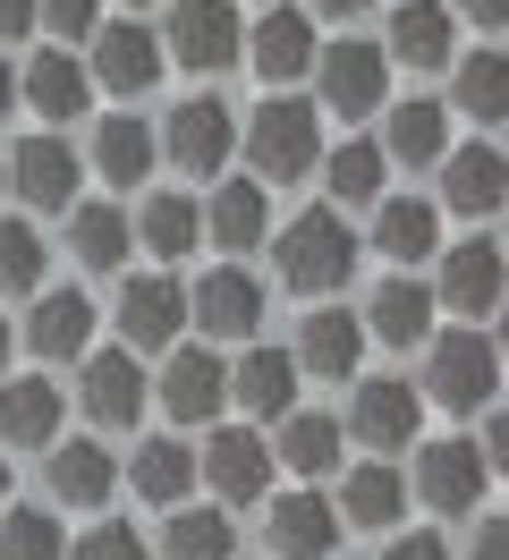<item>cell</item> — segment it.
Masks as SVG:
<instances>
[{
	"instance_id": "cell-51",
	"label": "cell",
	"mask_w": 509,
	"mask_h": 560,
	"mask_svg": "<svg viewBox=\"0 0 509 560\" xmlns=\"http://www.w3.org/2000/svg\"><path fill=\"white\" fill-rule=\"evenodd\" d=\"M493 349H501V357H509V298H501V340H493Z\"/></svg>"
},
{
	"instance_id": "cell-24",
	"label": "cell",
	"mask_w": 509,
	"mask_h": 560,
	"mask_svg": "<svg viewBox=\"0 0 509 560\" xmlns=\"http://www.w3.org/2000/svg\"><path fill=\"white\" fill-rule=\"evenodd\" d=\"M26 340H34V357H85L94 349V306L77 298V289H51L43 306H34V323H26Z\"/></svg>"
},
{
	"instance_id": "cell-34",
	"label": "cell",
	"mask_w": 509,
	"mask_h": 560,
	"mask_svg": "<svg viewBox=\"0 0 509 560\" xmlns=\"http://www.w3.org/2000/svg\"><path fill=\"white\" fill-rule=\"evenodd\" d=\"M400 510H407L400 467H357V476L339 485V526H391Z\"/></svg>"
},
{
	"instance_id": "cell-37",
	"label": "cell",
	"mask_w": 509,
	"mask_h": 560,
	"mask_svg": "<svg viewBox=\"0 0 509 560\" xmlns=\"http://www.w3.org/2000/svg\"><path fill=\"white\" fill-rule=\"evenodd\" d=\"M43 264H51V246L34 221H0V298H26L43 289Z\"/></svg>"
},
{
	"instance_id": "cell-2",
	"label": "cell",
	"mask_w": 509,
	"mask_h": 560,
	"mask_svg": "<svg viewBox=\"0 0 509 560\" xmlns=\"http://www.w3.org/2000/svg\"><path fill=\"white\" fill-rule=\"evenodd\" d=\"M246 162H255V187H289L323 162V110L298 103V94H271L255 119H246Z\"/></svg>"
},
{
	"instance_id": "cell-36",
	"label": "cell",
	"mask_w": 509,
	"mask_h": 560,
	"mask_svg": "<svg viewBox=\"0 0 509 560\" xmlns=\"http://www.w3.org/2000/svg\"><path fill=\"white\" fill-rule=\"evenodd\" d=\"M68 246H77L85 272H111V264L128 255V212L119 205H77L68 212Z\"/></svg>"
},
{
	"instance_id": "cell-20",
	"label": "cell",
	"mask_w": 509,
	"mask_h": 560,
	"mask_svg": "<svg viewBox=\"0 0 509 560\" xmlns=\"http://www.w3.org/2000/svg\"><path fill=\"white\" fill-rule=\"evenodd\" d=\"M9 187H18L34 212H68V196H77V153H68L60 137H26L9 153Z\"/></svg>"
},
{
	"instance_id": "cell-52",
	"label": "cell",
	"mask_w": 509,
	"mask_h": 560,
	"mask_svg": "<svg viewBox=\"0 0 509 560\" xmlns=\"http://www.w3.org/2000/svg\"><path fill=\"white\" fill-rule=\"evenodd\" d=\"M0 365H9V323H0Z\"/></svg>"
},
{
	"instance_id": "cell-21",
	"label": "cell",
	"mask_w": 509,
	"mask_h": 560,
	"mask_svg": "<svg viewBox=\"0 0 509 560\" xmlns=\"http://www.w3.org/2000/svg\"><path fill=\"white\" fill-rule=\"evenodd\" d=\"M433 289L425 280H407V272H391L382 289L366 298V331L373 340H391V349H416V340H433Z\"/></svg>"
},
{
	"instance_id": "cell-29",
	"label": "cell",
	"mask_w": 509,
	"mask_h": 560,
	"mask_svg": "<svg viewBox=\"0 0 509 560\" xmlns=\"http://www.w3.org/2000/svg\"><path fill=\"white\" fill-rule=\"evenodd\" d=\"M111 485H119V467H111L102 442H68V451H51V492H60L68 510H102Z\"/></svg>"
},
{
	"instance_id": "cell-23",
	"label": "cell",
	"mask_w": 509,
	"mask_h": 560,
	"mask_svg": "<svg viewBox=\"0 0 509 560\" xmlns=\"http://www.w3.org/2000/svg\"><path fill=\"white\" fill-rule=\"evenodd\" d=\"M289 357H298V374L339 383V374H357V357H366V323L357 315H305V340Z\"/></svg>"
},
{
	"instance_id": "cell-13",
	"label": "cell",
	"mask_w": 509,
	"mask_h": 560,
	"mask_svg": "<svg viewBox=\"0 0 509 560\" xmlns=\"http://www.w3.org/2000/svg\"><path fill=\"white\" fill-rule=\"evenodd\" d=\"M416 424H425V399L407 383H357V399H348V433L373 451H407Z\"/></svg>"
},
{
	"instance_id": "cell-26",
	"label": "cell",
	"mask_w": 509,
	"mask_h": 560,
	"mask_svg": "<svg viewBox=\"0 0 509 560\" xmlns=\"http://www.w3.org/2000/svg\"><path fill=\"white\" fill-rule=\"evenodd\" d=\"M373 246H382V255L407 272V264H425V255L441 246V212L416 205V196H391V205L373 212Z\"/></svg>"
},
{
	"instance_id": "cell-7",
	"label": "cell",
	"mask_w": 509,
	"mask_h": 560,
	"mask_svg": "<svg viewBox=\"0 0 509 560\" xmlns=\"http://www.w3.org/2000/svg\"><path fill=\"white\" fill-rule=\"evenodd\" d=\"M119 331H128V357L144 349H178V331H187V289L170 272H144L119 289Z\"/></svg>"
},
{
	"instance_id": "cell-18",
	"label": "cell",
	"mask_w": 509,
	"mask_h": 560,
	"mask_svg": "<svg viewBox=\"0 0 509 560\" xmlns=\"http://www.w3.org/2000/svg\"><path fill=\"white\" fill-rule=\"evenodd\" d=\"M484 476H493V467H484V451H475V442H425V458H416V492H425L433 510H450V518H459V510H475Z\"/></svg>"
},
{
	"instance_id": "cell-31",
	"label": "cell",
	"mask_w": 509,
	"mask_h": 560,
	"mask_svg": "<svg viewBox=\"0 0 509 560\" xmlns=\"http://www.w3.org/2000/svg\"><path fill=\"white\" fill-rule=\"evenodd\" d=\"M18 94H26V103L43 110V119H77V110H85V94H94V77L77 69L68 51H43V60H34V69L18 77Z\"/></svg>"
},
{
	"instance_id": "cell-14",
	"label": "cell",
	"mask_w": 509,
	"mask_h": 560,
	"mask_svg": "<svg viewBox=\"0 0 509 560\" xmlns=\"http://www.w3.org/2000/svg\"><path fill=\"white\" fill-rule=\"evenodd\" d=\"M196 476L221 492V501H255V492L271 485V451L246 433V424H230V433H212L196 451Z\"/></svg>"
},
{
	"instance_id": "cell-12",
	"label": "cell",
	"mask_w": 509,
	"mask_h": 560,
	"mask_svg": "<svg viewBox=\"0 0 509 560\" xmlns=\"http://www.w3.org/2000/svg\"><path fill=\"white\" fill-rule=\"evenodd\" d=\"M264 535H271V560H332L339 510L323 501V492H280L271 518H264Z\"/></svg>"
},
{
	"instance_id": "cell-40",
	"label": "cell",
	"mask_w": 509,
	"mask_h": 560,
	"mask_svg": "<svg viewBox=\"0 0 509 560\" xmlns=\"http://www.w3.org/2000/svg\"><path fill=\"white\" fill-rule=\"evenodd\" d=\"M238 552V526L221 510H178L170 518V560H230Z\"/></svg>"
},
{
	"instance_id": "cell-46",
	"label": "cell",
	"mask_w": 509,
	"mask_h": 560,
	"mask_svg": "<svg viewBox=\"0 0 509 560\" xmlns=\"http://www.w3.org/2000/svg\"><path fill=\"white\" fill-rule=\"evenodd\" d=\"M382 560H450V544H441V535H400Z\"/></svg>"
},
{
	"instance_id": "cell-47",
	"label": "cell",
	"mask_w": 509,
	"mask_h": 560,
	"mask_svg": "<svg viewBox=\"0 0 509 560\" xmlns=\"http://www.w3.org/2000/svg\"><path fill=\"white\" fill-rule=\"evenodd\" d=\"M484 451H493V458H484V467H501V476H509V408H501V417H493V433H484Z\"/></svg>"
},
{
	"instance_id": "cell-19",
	"label": "cell",
	"mask_w": 509,
	"mask_h": 560,
	"mask_svg": "<svg viewBox=\"0 0 509 560\" xmlns=\"http://www.w3.org/2000/svg\"><path fill=\"white\" fill-rule=\"evenodd\" d=\"M0 442L9 451H51L60 442V383H43V374L0 383Z\"/></svg>"
},
{
	"instance_id": "cell-28",
	"label": "cell",
	"mask_w": 509,
	"mask_h": 560,
	"mask_svg": "<svg viewBox=\"0 0 509 560\" xmlns=\"http://www.w3.org/2000/svg\"><path fill=\"white\" fill-rule=\"evenodd\" d=\"M450 153V110L441 103H400L391 110V137H382V162H407V171H425Z\"/></svg>"
},
{
	"instance_id": "cell-10",
	"label": "cell",
	"mask_w": 509,
	"mask_h": 560,
	"mask_svg": "<svg viewBox=\"0 0 509 560\" xmlns=\"http://www.w3.org/2000/svg\"><path fill=\"white\" fill-rule=\"evenodd\" d=\"M441 205L484 221V212L509 205V153L501 144H459V153H441Z\"/></svg>"
},
{
	"instance_id": "cell-32",
	"label": "cell",
	"mask_w": 509,
	"mask_h": 560,
	"mask_svg": "<svg viewBox=\"0 0 509 560\" xmlns=\"http://www.w3.org/2000/svg\"><path fill=\"white\" fill-rule=\"evenodd\" d=\"M271 221V196L255 187V178H230L212 205H204V230H212V246H255Z\"/></svg>"
},
{
	"instance_id": "cell-22",
	"label": "cell",
	"mask_w": 509,
	"mask_h": 560,
	"mask_svg": "<svg viewBox=\"0 0 509 560\" xmlns=\"http://www.w3.org/2000/svg\"><path fill=\"white\" fill-rule=\"evenodd\" d=\"M450 43H459V18L441 0H400L391 9V51L407 69H450Z\"/></svg>"
},
{
	"instance_id": "cell-38",
	"label": "cell",
	"mask_w": 509,
	"mask_h": 560,
	"mask_svg": "<svg viewBox=\"0 0 509 560\" xmlns=\"http://www.w3.org/2000/svg\"><path fill=\"white\" fill-rule=\"evenodd\" d=\"M271 458H289L298 476H332V467H339V424L332 417H289Z\"/></svg>"
},
{
	"instance_id": "cell-5",
	"label": "cell",
	"mask_w": 509,
	"mask_h": 560,
	"mask_svg": "<svg viewBox=\"0 0 509 560\" xmlns=\"http://www.w3.org/2000/svg\"><path fill=\"white\" fill-rule=\"evenodd\" d=\"M162 153H170L187 178H212V171L238 153V119H230V103H212V94L178 103V110H170V128H162Z\"/></svg>"
},
{
	"instance_id": "cell-49",
	"label": "cell",
	"mask_w": 509,
	"mask_h": 560,
	"mask_svg": "<svg viewBox=\"0 0 509 560\" xmlns=\"http://www.w3.org/2000/svg\"><path fill=\"white\" fill-rule=\"evenodd\" d=\"M314 9H323V18H366L373 0H314Z\"/></svg>"
},
{
	"instance_id": "cell-15",
	"label": "cell",
	"mask_w": 509,
	"mask_h": 560,
	"mask_svg": "<svg viewBox=\"0 0 509 560\" xmlns=\"http://www.w3.org/2000/svg\"><path fill=\"white\" fill-rule=\"evenodd\" d=\"M77 390H85V417H94V424H136V417H144V399H153V390H144V365H136L128 349H94Z\"/></svg>"
},
{
	"instance_id": "cell-42",
	"label": "cell",
	"mask_w": 509,
	"mask_h": 560,
	"mask_svg": "<svg viewBox=\"0 0 509 560\" xmlns=\"http://www.w3.org/2000/svg\"><path fill=\"white\" fill-rule=\"evenodd\" d=\"M34 26H43V35H60V43H94L102 35V0H43V9H34Z\"/></svg>"
},
{
	"instance_id": "cell-50",
	"label": "cell",
	"mask_w": 509,
	"mask_h": 560,
	"mask_svg": "<svg viewBox=\"0 0 509 560\" xmlns=\"http://www.w3.org/2000/svg\"><path fill=\"white\" fill-rule=\"evenodd\" d=\"M18 103V77H9V60H0V110Z\"/></svg>"
},
{
	"instance_id": "cell-3",
	"label": "cell",
	"mask_w": 509,
	"mask_h": 560,
	"mask_svg": "<svg viewBox=\"0 0 509 560\" xmlns=\"http://www.w3.org/2000/svg\"><path fill=\"white\" fill-rule=\"evenodd\" d=\"M238 51H246V26H238L230 0H170L162 60H178V69H196V77H221Z\"/></svg>"
},
{
	"instance_id": "cell-25",
	"label": "cell",
	"mask_w": 509,
	"mask_h": 560,
	"mask_svg": "<svg viewBox=\"0 0 509 560\" xmlns=\"http://www.w3.org/2000/svg\"><path fill=\"white\" fill-rule=\"evenodd\" d=\"M230 390L255 408V417H289V399H298V357L289 349H246L230 365Z\"/></svg>"
},
{
	"instance_id": "cell-4",
	"label": "cell",
	"mask_w": 509,
	"mask_h": 560,
	"mask_svg": "<svg viewBox=\"0 0 509 560\" xmlns=\"http://www.w3.org/2000/svg\"><path fill=\"white\" fill-rule=\"evenodd\" d=\"M441 408H484L493 383H501V349L475 340V331H433V365H425Z\"/></svg>"
},
{
	"instance_id": "cell-6",
	"label": "cell",
	"mask_w": 509,
	"mask_h": 560,
	"mask_svg": "<svg viewBox=\"0 0 509 560\" xmlns=\"http://www.w3.org/2000/svg\"><path fill=\"white\" fill-rule=\"evenodd\" d=\"M501 298H509V246H493V238L450 246L433 306H450V315H501Z\"/></svg>"
},
{
	"instance_id": "cell-1",
	"label": "cell",
	"mask_w": 509,
	"mask_h": 560,
	"mask_svg": "<svg viewBox=\"0 0 509 560\" xmlns=\"http://www.w3.org/2000/svg\"><path fill=\"white\" fill-rule=\"evenodd\" d=\"M357 230L339 221L332 205H314V212H298L289 230H280V246H271V264H280V280L298 289V298H323V289H339V280L357 272Z\"/></svg>"
},
{
	"instance_id": "cell-54",
	"label": "cell",
	"mask_w": 509,
	"mask_h": 560,
	"mask_svg": "<svg viewBox=\"0 0 509 560\" xmlns=\"http://www.w3.org/2000/svg\"><path fill=\"white\" fill-rule=\"evenodd\" d=\"M0 187H9V162H0Z\"/></svg>"
},
{
	"instance_id": "cell-35",
	"label": "cell",
	"mask_w": 509,
	"mask_h": 560,
	"mask_svg": "<svg viewBox=\"0 0 509 560\" xmlns=\"http://www.w3.org/2000/svg\"><path fill=\"white\" fill-rule=\"evenodd\" d=\"M459 110H467L475 128H501V119H509V51H475V60H459Z\"/></svg>"
},
{
	"instance_id": "cell-9",
	"label": "cell",
	"mask_w": 509,
	"mask_h": 560,
	"mask_svg": "<svg viewBox=\"0 0 509 560\" xmlns=\"http://www.w3.org/2000/svg\"><path fill=\"white\" fill-rule=\"evenodd\" d=\"M162 35H153V26H136V18H119V26H102L94 35V77L102 85H111V94H153V85H162Z\"/></svg>"
},
{
	"instance_id": "cell-17",
	"label": "cell",
	"mask_w": 509,
	"mask_h": 560,
	"mask_svg": "<svg viewBox=\"0 0 509 560\" xmlns=\"http://www.w3.org/2000/svg\"><path fill=\"white\" fill-rule=\"evenodd\" d=\"M246 60L264 85H289V77L314 69V18L305 9H264V26L246 35Z\"/></svg>"
},
{
	"instance_id": "cell-16",
	"label": "cell",
	"mask_w": 509,
	"mask_h": 560,
	"mask_svg": "<svg viewBox=\"0 0 509 560\" xmlns=\"http://www.w3.org/2000/svg\"><path fill=\"white\" fill-rule=\"evenodd\" d=\"M230 399V365L212 349H170V365H162V408L178 424H204L212 408Z\"/></svg>"
},
{
	"instance_id": "cell-43",
	"label": "cell",
	"mask_w": 509,
	"mask_h": 560,
	"mask_svg": "<svg viewBox=\"0 0 509 560\" xmlns=\"http://www.w3.org/2000/svg\"><path fill=\"white\" fill-rule=\"evenodd\" d=\"M68 560H144V544H136V526L102 518V526H94V535H85V544H77Z\"/></svg>"
},
{
	"instance_id": "cell-53",
	"label": "cell",
	"mask_w": 509,
	"mask_h": 560,
	"mask_svg": "<svg viewBox=\"0 0 509 560\" xmlns=\"http://www.w3.org/2000/svg\"><path fill=\"white\" fill-rule=\"evenodd\" d=\"M0 501H9V458H0Z\"/></svg>"
},
{
	"instance_id": "cell-39",
	"label": "cell",
	"mask_w": 509,
	"mask_h": 560,
	"mask_svg": "<svg viewBox=\"0 0 509 560\" xmlns=\"http://www.w3.org/2000/svg\"><path fill=\"white\" fill-rule=\"evenodd\" d=\"M382 171H391V162H382V144H339V153H332V178H323V187H332V212L339 205H373V196H382Z\"/></svg>"
},
{
	"instance_id": "cell-27",
	"label": "cell",
	"mask_w": 509,
	"mask_h": 560,
	"mask_svg": "<svg viewBox=\"0 0 509 560\" xmlns=\"http://www.w3.org/2000/svg\"><path fill=\"white\" fill-rule=\"evenodd\" d=\"M128 485H136V501L178 510V501H187V485H196V451H187V442H136Z\"/></svg>"
},
{
	"instance_id": "cell-11",
	"label": "cell",
	"mask_w": 509,
	"mask_h": 560,
	"mask_svg": "<svg viewBox=\"0 0 509 560\" xmlns=\"http://www.w3.org/2000/svg\"><path fill=\"white\" fill-rule=\"evenodd\" d=\"M314 77H323V103L339 119H366L382 110V43H332V51H314Z\"/></svg>"
},
{
	"instance_id": "cell-44",
	"label": "cell",
	"mask_w": 509,
	"mask_h": 560,
	"mask_svg": "<svg viewBox=\"0 0 509 560\" xmlns=\"http://www.w3.org/2000/svg\"><path fill=\"white\" fill-rule=\"evenodd\" d=\"M34 9H43V0H0V43H26L34 35Z\"/></svg>"
},
{
	"instance_id": "cell-45",
	"label": "cell",
	"mask_w": 509,
	"mask_h": 560,
	"mask_svg": "<svg viewBox=\"0 0 509 560\" xmlns=\"http://www.w3.org/2000/svg\"><path fill=\"white\" fill-rule=\"evenodd\" d=\"M475 560H509V510L475 526Z\"/></svg>"
},
{
	"instance_id": "cell-41",
	"label": "cell",
	"mask_w": 509,
	"mask_h": 560,
	"mask_svg": "<svg viewBox=\"0 0 509 560\" xmlns=\"http://www.w3.org/2000/svg\"><path fill=\"white\" fill-rule=\"evenodd\" d=\"M0 560H68L60 518H43V510H0Z\"/></svg>"
},
{
	"instance_id": "cell-30",
	"label": "cell",
	"mask_w": 509,
	"mask_h": 560,
	"mask_svg": "<svg viewBox=\"0 0 509 560\" xmlns=\"http://www.w3.org/2000/svg\"><path fill=\"white\" fill-rule=\"evenodd\" d=\"M153 153H162V144H153V128H144V119H128V110H111V119H102V137H94V171L111 178V187H136V178L153 171Z\"/></svg>"
},
{
	"instance_id": "cell-33",
	"label": "cell",
	"mask_w": 509,
	"mask_h": 560,
	"mask_svg": "<svg viewBox=\"0 0 509 560\" xmlns=\"http://www.w3.org/2000/svg\"><path fill=\"white\" fill-rule=\"evenodd\" d=\"M136 238L153 246L162 264H178V255L204 238V205H196V196H144V212H136Z\"/></svg>"
},
{
	"instance_id": "cell-8",
	"label": "cell",
	"mask_w": 509,
	"mask_h": 560,
	"mask_svg": "<svg viewBox=\"0 0 509 560\" xmlns=\"http://www.w3.org/2000/svg\"><path fill=\"white\" fill-rule=\"evenodd\" d=\"M187 323H204V340H246V331L264 323V289H255V272H238V264L204 272L196 289H187Z\"/></svg>"
},
{
	"instance_id": "cell-48",
	"label": "cell",
	"mask_w": 509,
	"mask_h": 560,
	"mask_svg": "<svg viewBox=\"0 0 509 560\" xmlns=\"http://www.w3.org/2000/svg\"><path fill=\"white\" fill-rule=\"evenodd\" d=\"M459 18H475V26H509V0H459Z\"/></svg>"
},
{
	"instance_id": "cell-55",
	"label": "cell",
	"mask_w": 509,
	"mask_h": 560,
	"mask_svg": "<svg viewBox=\"0 0 509 560\" xmlns=\"http://www.w3.org/2000/svg\"><path fill=\"white\" fill-rule=\"evenodd\" d=\"M128 9H144V0H128Z\"/></svg>"
}]
</instances>
